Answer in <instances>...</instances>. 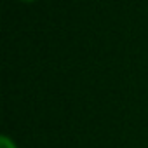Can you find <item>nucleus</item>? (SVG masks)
<instances>
[{
    "label": "nucleus",
    "instance_id": "f257e3e1",
    "mask_svg": "<svg viewBox=\"0 0 148 148\" xmlns=\"http://www.w3.org/2000/svg\"><path fill=\"white\" fill-rule=\"evenodd\" d=\"M0 148H16V143L9 136L2 134V136H0Z\"/></svg>",
    "mask_w": 148,
    "mask_h": 148
},
{
    "label": "nucleus",
    "instance_id": "f03ea898",
    "mask_svg": "<svg viewBox=\"0 0 148 148\" xmlns=\"http://www.w3.org/2000/svg\"><path fill=\"white\" fill-rule=\"evenodd\" d=\"M23 2H35V0H23Z\"/></svg>",
    "mask_w": 148,
    "mask_h": 148
}]
</instances>
